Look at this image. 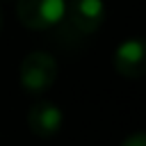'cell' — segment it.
<instances>
[{
  "label": "cell",
  "mask_w": 146,
  "mask_h": 146,
  "mask_svg": "<svg viewBox=\"0 0 146 146\" xmlns=\"http://www.w3.org/2000/svg\"><path fill=\"white\" fill-rule=\"evenodd\" d=\"M121 146H146V137H144V132H135L128 139H123Z\"/></svg>",
  "instance_id": "6"
},
{
  "label": "cell",
  "mask_w": 146,
  "mask_h": 146,
  "mask_svg": "<svg viewBox=\"0 0 146 146\" xmlns=\"http://www.w3.org/2000/svg\"><path fill=\"white\" fill-rule=\"evenodd\" d=\"M114 68L125 78H141V73H144V43L139 39L123 41L114 52Z\"/></svg>",
  "instance_id": "5"
},
{
  "label": "cell",
  "mask_w": 146,
  "mask_h": 146,
  "mask_svg": "<svg viewBox=\"0 0 146 146\" xmlns=\"http://www.w3.org/2000/svg\"><path fill=\"white\" fill-rule=\"evenodd\" d=\"M16 16L30 30H50L66 16V0H18Z\"/></svg>",
  "instance_id": "2"
},
{
  "label": "cell",
  "mask_w": 146,
  "mask_h": 146,
  "mask_svg": "<svg viewBox=\"0 0 146 146\" xmlns=\"http://www.w3.org/2000/svg\"><path fill=\"white\" fill-rule=\"evenodd\" d=\"M68 18L82 34H91L105 18V5L103 0H73L68 7Z\"/></svg>",
  "instance_id": "4"
},
{
  "label": "cell",
  "mask_w": 146,
  "mask_h": 146,
  "mask_svg": "<svg viewBox=\"0 0 146 146\" xmlns=\"http://www.w3.org/2000/svg\"><path fill=\"white\" fill-rule=\"evenodd\" d=\"M27 125L36 137H52L62 128V110L48 100L34 103L27 114Z\"/></svg>",
  "instance_id": "3"
},
{
  "label": "cell",
  "mask_w": 146,
  "mask_h": 146,
  "mask_svg": "<svg viewBox=\"0 0 146 146\" xmlns=\"http://www.w3.org/2000/svg\"><path fill=\"white\" fill-rule=\"evenodd\" d=\"M0 27H2V9H0Z\"/></svg>",
  "instance_id": "7"
},
{
  "label": "cell",
  "mask_w": 146,
  "mask_h": 146,
  "mask_svg": "<svg viewBox=\"0 0 146 146\" xmlns=\"http://www.w3.org/2000/svg\"><path fill=\"white\" fill-rule=\"evenodd\" d=\"M18 75H21V84L27 91L41 94V91L50 89L52 82L57 80V62L46 50H32L23 57Z\"/></svg>",
  "instance_id": "1"
}]
</instances>
